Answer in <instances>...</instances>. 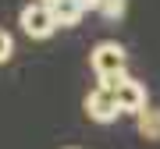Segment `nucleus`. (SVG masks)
<instances>
[{
    "label": "nucleus",
    "instance_id": "1",
    "mask_svg": "<svg viewBox=\"0 0 160 149\" xmlns=\"http://www.w3.org/2000/svg\"><path fill=\"white\" fill-rule=\"evenodd\" d=\"M22 32L29 36V39H46V36H53V29H57V22H53V11L46 0H39V4H29L22 7Z\"/></svg>",
    "mask_w": 160,
    "mask_h": 149
},
{
    "label": "nucleus",
    "instance_id": "2",
    "mask_svg": "<svg viewBox=\"0 0 160 149\" xmlns=\"http://www.w3.org/2000/svg\"><path fill=\"white\" fill-rule=\"evenodd\" d=\"M89 64H92V71H96V74H118V71H125L128 53H125V46H121V43L103 39V43H96V46H92Z\"/></svg>",
    "mask_w": 160,
    "mask_h": 149
},
{
    "label": "nucleus",
    "instance_id": "3",
    "mask_svg": "<svg viewBox=\"0 0 160 149\" xmlns=\"http://www.w3.org/2000/svg\"><path fill=\"white\" fill-rule=\"evenodd\" d=\"M86 114L92 117V121H100V124H110V121H118V114H121V107H118V96L110 89H103V85H96L86 96Z\"/></svg>",
    "mask_w": 160,
    "mask_h": 149
},
{
    "label": "nucleus",
    "instance_id": "4",
    "mask_svg": "<svg viewBox=\"0 0 160 149\" xmlns=\"http://www.w3.org/2000/svg\"><path fill=\"white\" fill-rule=\"evenodd\" d=\"M114 96H118L121 114H132V117H135L139 110H146V107H149V103H146V85H142V82H135V78H125V82L118 85Z\"/></svg>",
    "mask_w": 160,
    "mask_h": 149
},
{
    "label": "nucleus",
    "instance_id": "5",
    "mask_svg": "<svg viewBox=\"0 0 160 149\" xmlns=\"http://www.w3.org/2000/svg\"><path fill=\"white\" fill-rule=\"evenodd\" d=\"M50 11H53V22H57V29H71V25H78V22H82V14H86V4H82V0H53Z\"/></svg>",
    "mask_w": 160,
    "mask_h": 149
},
{
    "label": "nucleus",
    "instance_id": "6",
    "mask_svg": "<svg viewBox=\"0 0 160 149\" xmlns=\"http://www.w3.org/2000/svg\"><path fill=\"white\" fill-rule=\"evenodd\" d=\"M135 128L146 142H160V107H146L135 114Z\"/></svg>",
    "mask_w": 160,
    "mask_h": 149
},
{
    "label": "nucleus",
    "instance_id": "7",
    "mask_svg": "<svg viewBox=\"0 0 160 149\" xmlns=\"http://www.w3.org/2000/svg\"><path fill=\"white\" fill-rule=\"evenodd\" d=\"M125 7H128V0H100L96 11H100L103 18H121V14H125Z\"/></svg>",
    "mask_w": 160,
    "mask_h": 149
},
{
    "label": "nucleus",
    "instance_id": "8",
    "mask_svg": "<svg viewBox=\"0 0 160 149\" xmlns=\"http://www.w3.org/2000/svg\"><path fill=\"white\" fill-rule=\"evenodd\" d=\"M11 53H14V39H11V32H7V29H0V64L11 60Z\"/></svg>",
    "mask_w": 160,
    "mask_h": 149
},
{
    "label": "nucleus",
    "instance_id": "9",
    "mask_svg": "<svg viewBox=\"0 0 160 149\" xmlns=\"http://www.w3.org/2000/svg\"><path fill=\"white\" fill-rule=\"evenodd\" d=\"M125 78H132L128 71H118V74H100V85H103V89H110V92H118V85H121Z\"/></svg>",
    "mask_w": 160,
    "mask_h": 149
},
{
    "label": "nucleus",
    "instance_id": "10",
    "mask_svg": "<svg viewBox=\"0 0 160 149\" xmlns=\"http://www.w3.org/2000/svg\"><path fill=\"white\" fill-rule=\"evenodd\" d=\"M82 4H86V7H100V0H82Z\"/></svg>",
    "mask_w": 160,
    "mask_h": 149
},
{
    "label": "nucleus",
    "instance_id": "11",
    "mask_svg": "<svg viewBox=\"0 0 160 149\" xmlns=\"http://www.w3.org/2000/svg\"><path fill=\"white\" fill-rule=\"evenodd\" d=\"M46 4H53V0H46Z\"/></svg>",
    "mask_w": 160,
    "mask_h": 149
},
{
    "label": "nucleus",
    "instance_id": "12",
    "mask_svg": "<svg viewBox=\"0 0 160 149\" xmlns=\"http://www.w3.org/2000/svg\"><path fill=\"white\" fill-rule=\"evenodd\" d=\"M68 149H75V146H68Z\"/></svg>",
    "mask_w": 160,
    "mask_h": 149
}]
</instances>
